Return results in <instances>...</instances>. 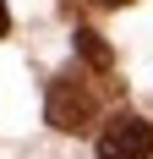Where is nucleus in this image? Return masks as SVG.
Returning <instances> with one entry per match:
<instances>
[{"label":"nucleus","mask_w":153,"mask_h":159,"mask_svg":"<svg viewBox=\"0 0 153 159\" xmlns=\"http://www.w3.org/2000/svg\"><path fill=\"white\" fill-rule=\"evenodd\" d=\"M76 55H82V61L93 66V77H104L109 66H115V55H109V44H104V39H98L93 28H76Z\"/></svg>","instance_id":"7ed1b4c3"},{"label":"nucleus","mask_w":153,"mask_h":159,"mask_svg":"<svg viewBox=\"0 0 153 159\" xmlns=\"http://www.w3.org/2000/svg\"><path fill=\"white\" fill-rule=\"evenodd\" d=\"M98 110H104V88L88 71H60L49 82V93H44V115L60 132H88L98 121Z\"/></svg>","instance_id":"f257e3e1"},{"label":"nucleus","mask_w":153,"mask_h":159,"mask_svg":"<svg viewBox=\"0 0 153 159\" xmlns=\"http://www.w3.org/2000/svg\"><path fill=\"white\" fill-rule=\"evenodd\" d=\"M98 159H153V121L115 115L98 132Z\"/></svg>","instance_id":"f03ea898"},{"label":"nucleus","mask_w":153,"mask_h":159,"mask_svg":"<svg viewBox=\"0 0 153 159\" xmlns=\"http://www.w3.org/2000/svg\"><path fill=\"white\" fill-rule=\"evenodd\" d=\"M6 28H11V11H6V0H0V39H6Z\"/></svg>","instance_id":"20e7f679"},{"label":"nucleus","mask_w":153,"mask_h":159,"mask_svg":"<svg viewBox=\"0 0 153 159\" xmlns=\"http://www.w3.org/2000/svg\"><path fill=\"white\" fill-rule=\"evenodd\" d=\"M93 6H104V11H115V6H126V0H93Z\"/></svg>","instance_id":"39448f33"}]
</instances>
